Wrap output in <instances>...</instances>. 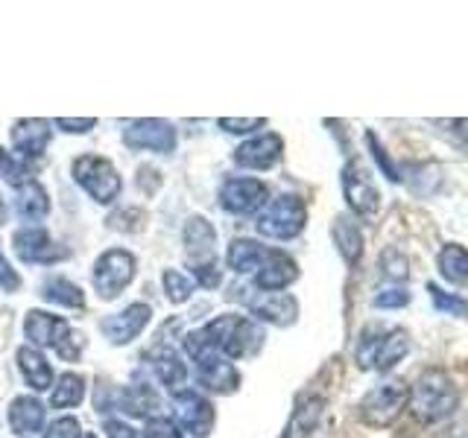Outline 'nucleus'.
<instances>
[{
    "instance_id": "1",
    "label": "nucleus",
    "mask_w": 468,
    "mask_h": 438,
    "mask_svg": "<svg viewBox=\"0 0 468 438\" xmlns=\"http://www.w3.org/2000/svg\"><path fill=\"white\" fill-rule=\"evenodd\" d=\"M407 391V409L419 423H439L451 418L460 406V391L442 369H424Z\"/></svg>"
},
{
    "instance_id": "2",
    "label": "nucleus",
    "mask_w": 468,
    "mask_h": 438,
    "mask_svg": "<svg viewBox=\"0 0 468 438\" xmlns=\"http://www.w3.org/2000/svg\"><path fill=\"white\" fill-rule=\"evenodd\" d=\"M205 330H208L214 348L226 360H243L249 354H255L263 342V333L255 321L246 316H238V313L217 316L214 321L205 325Z\"/></svg>"
},
{
    "instance_id": "3",
    "label": "nucleus",
    "mask_w": 468,
    "mask_h": 438,
    "mask_svg": "<svg viewBox=\"0 0 468 438\" xmlns=\"http://www.w3.org/2000/svg\"><path fill=\"white\" fill-rule=\"evenodd\" d=\"M410 350V336L401 328H366L357 342V365L366 371H389Z\"/></svg>"
},
{
    "instance_id": "4",
    "label": "nucleus",
    "mask_w": 468,
    "mask_h": 438,
    "mask_svg": "<svg viewBox=\"0 0 468 438\" xmlns=\"http://www.w3.org/2000/svg\"><path fill=\"white\" fill-rule=\"evenodd\" d=\"M307 223V211H304V202L299 196H275L272 202L263 204V211L258 214V234L270 240H296L299 234L304 231Z\"/></svg>"
},
{
    "instance_id": "5",
    "label": "nucleus",
    "mask_w": 468,
    "mask_h": 438,
    "mask_svg": "<svg viewBox=\"0 0 468 438\" xmlns=\"http://www.w3.org/2000/svg\"><path fill=\"white\" fill-rule=\"evenodd\" d=\"M73 182H77L88 196H91L97 204H112L117 196H121V172L112 164L109 158L102 155H80L73 161Z\"/></svg>"
},
{
    "instance_id": "6",
    "label": "nucleus",
    "mask_w": 468,
    "mask_h": 438,
    "mask_svg": "<svg viewBox=\"0 0 468 438\" xmlns=\"http://www.w3.org/2000/svg\"><path fill=\"white\" fill-rule=\"evenodd\" d=\"M407 386L401 380H387L375 389H369L360 401V418L369 427H392L399 415L407 409Z\"/></svg>"
},
{
    "instance_id": "7",
    "label": "nucleus",
    "mask_w": 468,
    "mask_h": 438,
    "mask_svg": "<svg viewBox=\"0 0 468 438\" xmlns=\"http://www.w3.org/2000/svg\"><path fill=\"white\" fill-rule=\"evenodd\" d=\"M138 275V257L126 248H109L94 263V289L100 298H117L121 292L135 281Z\"/></svg>"
},
{
    "instance_id": "8",
    "label": "nucleus",
    "mask_w": 468,
    "mask_h": 438,
    "mask_svg": "<svg viewBox=\"0 0 468 438\" xmlns=\"http://www.w3.org/2000/svg\"><path fill=\"white\" fill-rule=\"evenodd\" d=\"M270 202V187L258 179H226L219 184V208L234 216L261 214Z\"/></svg>"
},
{
    "instance_id": "9",
    "label": "nucleus",
    "mask_w": 468,
    "mask_h": 438,
    "mask_svg": "<svg viewBox=\"0 0 468 438\" xmlns=\"http://www.w3.org/2000/svg\"><path fill=\"white\" fill-rule=\"evenodd\" d=\"M343 193L348 208L363 219H372L380 208V193L375 187L372 172L366 170L360 161H348L343 170Z\"/></svg>"
},
{
    "instance_id": "10",
    "label": "nucleus",
    "mask_w": 468,
    "mask_h": 438,
    "mask_svg": "<svg viewBox=\"0 0 468 438\" xmlns=\"http://www.w3.org/2000/svg\"><path fill=\"white\" fill-rule=\"evenodd\" d=\"M173 406H176V423H179V430L197 435V438H208L211 430H214V406L208 398H202L199 391L194 389H182L176 391L173 398Z\"/></svg>"
},
{
    "instance_id": "11",
    "label": "nucleus",
    "mask_w": 468,
    "mask_h": 438,
    "mask_svg": "<svg viewBox=\"0 0 468 438\" xmlns=\"http://www.w3.org/2000/svg\"><path fill=\"white\" fill-rule=\"evenodd\" d=\"M176 129L167 120L158 117H141V120L129 123L123 129V143L129 150H146V152H161L167 155L176 150Z\"/></svg>"
},
{
    "instance_id": "12",
    "label": "nucleus",
    "mask_w": 468,
    "mask_h": 438,
    "mask_svg": "<svg viewBox=\"0 0 468 438\" xmlns=\"http://www.w3.org/2000/svg\"><path fill=\"white\" fill-rule=\"evenodd\" d=\"M182 243L190 269H205L217 266V231L211 225V219L205 216H190L182 228Z\"/></svg>"
},
{
    "instance_id": "13",
    "label": "nucleus",
    "mask_w": 468,
    "mask_h": 438,
    "mask_svg": "<svg viewBox=\"0 0 468 438\" xmlns=\"http://www.w3.org/2000/svg\"><path fill=\"white\" fill-rule=\"evenodd\" d=\"M12 245H15V255H18L24 263H41V266H50V263H58L62 257H68V248L58 245L48 231L36 228V225L15 231Z\"/></svg>"
},
{
    "instance_id": "14",
    "label": "nucleus",
    "mask_w": 468,
    "mask_h": 438,
    "mask_svg": "<svg viewBox=\"0 0 468 438\" xmlns=\"http://www.w3.org/2000/svg\"><path fill=\"white\" fill-rule=\"evenodd\" d=\"M150 318H153L150 304H129L126 310L102 318L100 328H102V333L109 336L112 345H129L132 339H138V336L146 330Z\"/></svg>"
},
{
    "instance_id": "15",
    "label": "nucleus",
    "mask_w": 468,
    "mask_h": 438,
    "mask_svg": "<svg viewBox=\"0 0 468 438\" xmlns=\"http://www.w3.org/2000/svg\"><path fill=\"white\" fill-rule=\"evenodd\" d=\"M249 310L267 325L290 328L299 318V301L290 292H258V296L249 298Z\"/></svg>"
},
{
    "instance_id": "16",
    "label": "nucleus",
    "mask_w": 468,
    "mask_h": 438,
    "mask_svg": "<svg viewBox=\"0 0 468 438\" xmlns=\"http://www.w3.org/2000/svg\"><path fill=\"white\" fill-rule=\"evenodd\" d=\"M197 362V380L199 386H205L208 391H217V394H231L238 391L240 386V371L234 369V362L226 360L219 350L214 354L202 357V360H194Z\"/></svg>"
},
{
    "instance_id": "17",
    "label": "nucleus",
    "mask_w": 468,
    "mask_h": 438,
    "mask_svg": "<svg viewBox=\"0 0 468 438\" xmlns=\"http://www.w3.org/2000/svg\"><path fill=\"white\" fill-rule=\"evenodd\" d=\"M282 152H284L282 138L267 131V135H258L252 141L240 143L238 150H234V164L246 170H272L278 161H282Z\"/></svg>"
},
{
    "instance_id": "18",
    "label": "nucleus",
    "mask_w": 468,
    "mask_h": 438,
    "mask_svg": "<svg viewBox=\"0 0 468 438\" xmlns=\"http://www.w3.org/2000/svg\"><path fill=\"white\" fill-rule=\"evenodd\" d=\"M50 138H53V129L44 117H24V120L12 126V146H15V152H18V158L24 161L38 158L48 150Z\"/></svg>"
},
{
    "instance_id": "19",
    "label": "nucleus",
    "mask_w": 468,
    "mask_h": 438,
    "mask_svg": "<svg viewBox=\"0 0 468 438\" xmlns=\"http://www.w3.org/2000/svg\"><path fill=\"white\" fill-rule=\"evenodd\" d=\"M70 330L68 318L65 316H56L48 310H29L24 318V336L29 339L33 348H56L62 342V336Z\"/></svg>"
},
{
    "instance_id": "20",
    "label": "nucleus",
    "mask_w": 468,
    "mask_h": 438,
    "mask_svg": "<svg viewBox=\"0 0 468 438\" xmlns=\"http://www.w3.org/2000/svg\"><path fill=\"white\" fill-rule=\"evenodd\" d=\"M296 277H299V263L292 260L290 255L272 252V248H270L263 266L255 272V287L261 292H284L292 281H296Z\"/></svg>"
},
{
    "instance_id": "21",
    "label": "nucleus",
    "mask_w": 468,
    "mask_h": 438,
    "mask_svg": "<svg viewBox=\"0 0 468 438\" xmlns=\"http://www.w3.org/2000/svg\"><path fill=\"white\" fill-rule=\"evenodd\" d=\"M9 427L18 435H33L44 430V421H48V406H44L33 394H21L9 403Z\"/></svg>"
},
{
    "instance_id": "22",
    "label": "nucleus",
    "mask_w": 468,
    "mask_h": 438,
    "mask_svg": "<svg viewBox=\"0 0 468 438\" xmlns=\"http://www.w3.org/2000/svg\"><path fill=\"white\" fill-rule=\"evenodd\" d=\"M15 360H18L21 377H24V383L29 389H33V391H48V389H53V383H56L53 369H50V362L44 360V354H41L38 348L21 345L18 354H15Z\"/></svg>"
},
{
    "instance_id": "23",
    "label": "nucleus",
    "mask_w": 468,
    "mask_h": 438,
    "mask_svg": "<svg viewBox=\"0 0 468 438\" xmlns=\"http://www.w3.org/2000/svg\"><path fill=\"white\" fill-rule=\"evenodd\" d=\"M15 211H18V216L27 219V223H38V219L48 216L50 196H48V190H44V184L29 179L15 187Z\"/></svg>"
},
{
    "instance_id": "24",
    "label": "nucleus",
    "mask_w": 468,
    "mask_h": 438,
    "mask_svg": "<svg viewBox=\"0 0 468 438\" xmlns=\"http://www.w3.org/2000/svg\"><path fill=\"white\" fill-rule=\"evenodd\" d=\"M270 248L261 245L258 240H246V237H238L226 252V263L231 272L238 275H249V272H258L263 266V260H267Z\"/></svg>"
},
{
    "instance_id": "25",
    "label": "nucleus",
    "mask_w": 468,
    "mask_h": 438,
    "mask_svg": "<svg viewBox=\"0 0 468 438\" xmlns=\"http://www.w3.org/2000/svg\"><path fill=\"white\" fill-rule=\"evenodd\" d=\"M41 298L65 307V310H82L85 307V292L62 275H53L41 284Z\"/></svg>"
},
{
    "instance_id": "26",
    "label": "nucleus",
    "mask_w": 468,
    "mask_h": 438,
    "mask_svg": "<svg viewBox=\"0 0 468 438\" xmlns=\"http://www.w3.org/2000/svg\"><path fill=\"white\" fill-rule=\"evenodd\" d=\"M322 412H325V401L316 398V394H314V398H304L296 406V412H292V418H290V423H287V430H284L282 438H307L316 430Z\"/></svg>"
},
{
    "instance_id": "27",
    "label": "nucleus",
    "mask_w": 468,
    "mask_h": 438,
    "mask_svg": "<svg viewBox=\"0 0 468 438\" xmlns=\"http://www.w3.org/2000/svg\"><path fill=\"white\" fill-rule=\"evenodd\" d=\"M155 377L161 380V386H167L173 391H182L187 383V365L182 362L179 350L176 348H161L155 354Z\"/></svg>"
},
{
    "instance_id": "28",
    "label": "nucleus",
    "mask_w": 468,
    "mask_h": 438,
    "mask_svg": "<svg viewBox=\"0 0 468 438\" xmlns=\"http://www.w3.org/2000/svg\"><path fill=\"white\" fill-rule=\"evenodd\" d=\"M436 266L448 284H457V287L468 284V252L460 243H448L442 252H439Z\"/></svg>"
},
{
    "instance_id": "29",
    "label": "nucleus",
    "mask_w": 468,
    "mask_h": 438,
    "mask_svg": "<svg viewBox=\"0 0 468 438\" xmlns=\"http://www.w3.org/2000/svg\"><path fill=\"white\" fill-rule=\"evenodd\" d=\"M158 406H161L158 391L153 386H146V383H138V386H132V389H126L121 394V409L129 418H146V421H150V415L155 412Z\"/></svg>"
},
{
    "instance_id": "30",
    "label": "nucleus",
    "mask_w": 468,
    "mask_h": 438,
    "mask_svg": "<svg viewBox=\"0 0 468 438\" xmlns=\"http://www.w3.org/2000/svg\"><path fill=\"white\" fill-rule=\"evenodd\" d=\"M85 401V377L77 371H65L62 377L53 383L50 391V406L53 409H73Z\"/></svg>"
},
{
    "instance_id": "31",
    "label": "nucleus",
    "mask_w": 468,
    "mask_h": 438,
    "mask_svg": "<svg viewBox=\"0 0 468 438\" xmlns=\"http://www.w3.org/2000/svg\"><path fill=\"white\" fill-rule=\"evenodd\" d=\"M334 243H336V248H340V255L346 257V263H355L360 260V255H363V234H360V228L351 223L348 216H336V223H334Z\"/></svg>"
},
{
    "instance_id": "32",
    "label": "nucleus",
    "mask_w": 468,
    "mask_h": 438,
    "mask_svg": "<svg viewBox=\"0 0 468 438\" xmlns=\"http://www.w3.org/2000/svg\"><path fill=\"white\" fill-rule=\"evenodd\" d=\"M161 284H165V292H167V298L173 304H185L190 296H194V289H197L194 277L179 272V269H165V275H161Z\"/></svg>"
},
{
    "instance_id": "33",
    "label": "nucleus",
    "mask_w": 468,
    "mask_h": 438,
    "mask_svg": "<svg viewBox=\"0 0 468 438\" xmlns=\"http://www.w3.org/2000/svg\"><path fill=\"white\" fill-rule=\"evenodd\" d=\"M431 298H433V307L439 313H448V316H457V318H468V301L457 298V296H448V292H442L436 284L428 287Z\"/></svg>"
},
{
    "instance_id": "34",
    "label": "nucleus",
    "mask_w": 468,
    "mask_h": 438,
    "mask_svg": "<svg viewBox=\"0 0 468 438\" xmlns=\"http://www.w3.org/2000/svg\"><path fill=\"white\" fill-rule=\"evenodd\" d=\"M380 269H384V275L389 277V281H395V284H404L407 281V275H410V263H407V257L399 252V248H387L384 255H380Z\"/></svg>"
},
{
    "instance_id": "35",
    "label": "nucleus",
    "mask_w": 468,
    "mask_h": 438,
    "mask_svg": "<svg viewBox=\"0 0 468 438\" xmlns=\"http://www.w3.org/2000/svg\"><path fill=\"white\" fill-rule=\"evenodd\" d=\"M53 350H56V354L62 357L65 362H77V360L82 357V350H85V336H82L80 330H73V328H70V330L62 336V342H58Z\"/></svg>"
},
{
    "instance_id": "36",
    "label": "nucleus",
    "mask_w": 468,
    "mask_h": 438,
    "mask_svg": "<svg viewBox=\"0 0 468 438\" xmlns=\"http://www.w3.org/2000/svg\"><path fill=\"white\" fill-rule=\"evenodd\" d=\"M82 423L77 418H70V415H62V418H56L50 421L48 427H44V438H82Z\"/></svg>"
},
{
    "instance_id": "37",
    "label": "nucleus",
    "mask_w": 468,
    "mask_h": 438,
    "mask_svg": "<svg viewBox=\"0 0 468 438\" xmlns=\"http://www.w3.org/2000/svg\"><path fill=\"white\" fill-rule=\"evenodd\" d=\"M144 438H185L179 423H176L173 418H165V415H155L146 421L144 427Z\"/></svg>"
},
{
    "instance_id": "38",
    "label": "nucleus",
    "mask_w": 468,
    "mask_h": 438,
    "mask_svg": "<svg viewBox=\"0 0 468 438\" xmlns=\"http://www.w3.org/2000/svg\"><path fill=\"white\" fill-rule=\"evenodd\" d=\"M217 126L223 131H231V135H249V131L267 126V120L263 117H249V120L246 117H219Z\"/></svg>"
},
{
    "instance_id": "39",
    "label": "nucleus",
    "mask_w": 468,
    "mask_h": 438,
    "mask_svg": "<svg viewBox=\"0 0 468 438\" xmlns=\"http://www.w3.org/2000/svg\"><path fill=\"white\" fill-rule=\"evenodd\" d=\"M407 301H410L407 287H389L375 296V307H380V310H395V307H404Z\"/></svg>"
},
{
    "instance_id": "40",
    "label": "nucleus",
    "mask_w": 468,
    "mask_h": 438,
    "mask_svg": "<svg viewBox=\"0 0 468 438\" xmlns=\"http://www.w3.org/2000/svg\"><path fill=\"white\" fill-rule=\"evenodd\" d=\"M56 126L62 131H70V135H85V131H91L97 126V120L94 117H77V120L73 117H58Z\"/></svg>"
},
{
    "instance_id": "41",
    "label": "nucleus",
    "mask_w": 468,
    "mask_h": 438,
    "mask_svg": "<svg viewBox=\"0 0 468 438\" xmlns=\"http://www.w3.org/2000/svg\"><path fill=\"white\" fill-rule=\"evenodd\" d=\"M366 143H369V146H372V152H375V158H378V164H380V167H384V172H387V179H392V182H399V179H401V175H399V170H395V167L389 164V158H387V152H384V150H380V143H378V138L372 135V131H369V135H366Z\"/></svg>"
},
{
    "instance_id": "42",
    "label": "nucleus",
    "mask_w": 468,
    "mask_h": 438,
    "mask_svg": "<svg viewBox=\"0 0 468 438\" xmlns=\"http://www.w3.org/2000/svg\"><path fill=\"white\" fill-rule=\"evenodd\" d=\"M0 287L9 289V292H15L21 287V275L12 269V263L4 255H0Z\"/></svg>"
},
{
    "instance_id": "43",
    "label": "nucleus",
    "mask_w": 468,
    "mask_h": 438,
    "mask_svg": "<svg viewBox=\"0 0 468 438\" xmlns=\"http://www.w3.org/2000/svg\"><path fill=\"white\" fill-rule=\"evenodd\" d=\"M106 433H109V438H138V433L121 421H106Z\"/></svg>"
},
{
    "instance_id": "44",
    "label": "nucleus",
    "mask_w": 468,
    "mask_h": 438,
    "mask_svg": "<svg viewBox=\"0 0 468 438\" xmlns=\"http://www.w3.org/2000/svg\"><path fill=\"white\" fill-rule=\"evenodd\" d=\"M451 126H453V135L468 146V120H453Z\"/></svg>"
},
{
    "instance_id": "45",
    "label": "nucleus",
    "mask_w": 468,
    "mask_h": 438,
    "mask_svg": "<svg viewBox=\"0 0 468 438\" xmlns=\"http://www.w3.org/2000/svg\"><path fill=\"white\" fill-rule=\"evenodd\" d=\"M6 223V202H4V196H0V225Z\"/></svg>"
},
{
    "instance_id": "46",
    "label": "nucleus",
    "mask_w": 468,
    "mask_h": 438,
    "mask_svg": "<svg viewBox=\"0 0 468 438\" xmlns=\"http://www.w3.org/2000/svg\"><path fill=\"white\" fill-rule=\"evenodd\" d=\"M6 152H4V146H0V175H4V170H6Z\"/></svg>"
},
{
    "instance_id": "47",
    "label": "nucleus",
    "mask_w": 468,
    "mask_h": 438,
    "mask_svg": "<svg viewBox=\"0 0 468 438\" xmlns=\"http://www.w3.org/2000/svg\"><path fill=\"white\" fill-rule=\"evenodd\" d=\"M82 438H97V435H94V433H85Z\"/></svg>"
}]
</instances>
